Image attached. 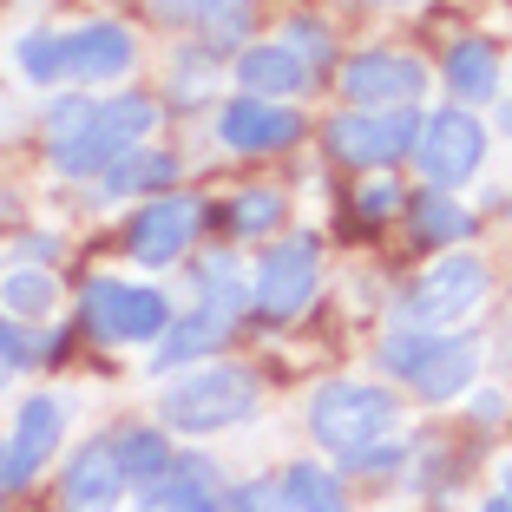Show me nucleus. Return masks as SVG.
I'll return each mask as SVG.
<instances>
[{"mask_svg":"<svg viewBox=\"0 0 512 512\" xmlns=\"http://www.w3.org/2000/svg\"><path fill=\"white\" fill-rule=\"evenodd\" d=\"M158 132V106L145 92H119V99H92L79 112V125H66L53 138V171L60 178H106L125 151H138Z\"/></svg>","mask_w":512,"mask_h":512,"instance_id":"1","label":"nucleus"},{"mask_svg":"<svg viewBox=\"0 0 512 512\" xmlns=\"http://www.w3.org/2000/svg\"><path fill=\"white\" fill-rule=\"evenodd\" d=\"M250 414H256V375L230 362L197 368V375L171 381L158 394V421L178 427V434H224V427L250 421Z\"/></svg>","mask_w":512,"mask_h":512,"instance_id":"2","label":"nucleus"},{"mask_svg":"<svg viewBox=\"0 0 512 512\" xmlns=\"http://www.w3.org/2000/svg\"><path fill=\"white\" fill-rule=\"evenodd\" d=\"M394 421H401V407H394V394L375 388V381H322V388L309 394V434L329 453H342V460L375 447V440H388Z\"/></svg>","mask_w":512,"mask_h":512,"instance_id":"3","label":"nucleus"},{"mask_svg":"<svg viewBox=\"0 0 512 512\" xmlns=\"http://www.w3.org/2000/svg\"><path fill=\"white\" fill-rule=\"evenodd\" d=\"M480 302H486V263L460 250V256H440V263H427V270L407 283L394 322H401V329L440 335V329H453V322H467Z\"/></svg>","mask_w":512,"mask_h":512,"instance_id":"4","label":"nucleus"},{"mask_svg":"<svg viewBox=\"0 0 512 512\" xmlns=\"http://www.w3.org/2000/svg\"><path fill=\"white\" fill-rule=\"evenodd\" d=\"M414 145H421V106H388V112L348 106L342 119L329 125V151L355 171L401 165V158H414Z\"/></svg>","mask_w":512,"mask_h":512,"instance_id":"5","label":"nucleus"},{"mask_svg":"<svg viewBox=\"0 0 512 512\" xmlns=\"http://www.w3.org/2000/svg\"><path fill=\"white\" fill-rule=\"evenodd\" d=\"M171 296L145 283H119V276H92L86 283V329L99 342H158L171 329Z\"/></svg>","mask_w":512,"mask_h":512,"instance_id":"6","label":"nucleus"},{"mask_svg":"<svg viewBox=\"0 0 512 512\" xmlns=\"http://www.w3.org/2000/svg\"><path fill=\"white\" fill-rule=\"evenodd\" d=\"M316 283H322V243L309 230L283 237L250 276V309H263L270 322H296L309 309V296H316Z\"/></svg>","mask_w":512,"mask_h":512,"instance_id":"7","label":"nucleus"},{"mask_svg":"<svg viewBox=\"0 0 512 512\" xmlns=\"http://www.w3.org/2000/svg\"><path fill=\"white\" fill-rule=\"evenodd\" d=\"M414 165L427 171L434 191H453V184H467L473 171L486 165V125L473 119L467 106H447L434 119H421V145H414Z\"/></svg>","mask_w":512,"mask_h":512,"instance_id":"8","label":"nucleus"},{"mask_svg":"<svg viewBox=\"0 0 512 512\" xmlns=\"http://www.w3.org/2000/svg\"><path fill=\"white\" fill-rule=\"evenodd\" d=\"M427 92V66L414 53L394 46H368L355 60H342V99L362 112H388V106H421Z\"/></svg>","mask_w":512,"mask_h":512,"instance_id":"9","label":"nucleus"},{"mask_svg":"<svg viewBox=\"0 0 512 512\" xmlns=\"http://www.w3.org/2000/svg\"><path fill=\"white\" fill-rule=\"evenodd\" d=\"M197 224H204L197 197L158 191V197H145V204H138L132 230H125V256H132V263H145V270H165V263H178V256L191 250Z\"/></svg>","mask_w":512,"mask_h":512,"instance_id":"10","label":"nucleus"},{"mask_svg":"<svg viewBox=\"0 0 512 512\" xmlns=\"http://www.w3.org/2000/svg\"><path fill=\"white\" fill-rule=\"evenodd\" d=\"M217 138H224L230 151H243V158H256V151H289L302 138V112H289L283 99H230L224 119H217Z\"/></svg>","mask_w":512,"mask_h":512,"instance_id":"11","label":"nucleus"},{"mask_svg":"<svg viewBox=\"0 0 512 512\" xmlns=\"http://www.w3.org/2000/svg\"><path fill=\"white\" fill-rule=\"evenodd\" d=\"M132 60L138 46L119 20H92V27L66 33V79H79V86H112V79L132 73Z\"/></svg>","mask_w":512,"mask_h":512,"instance_id":"12","label":"nucleus"},{"mask_svg":"<svg viewBox=\"0 0 512 512\" xmlns=\"http://www.w3.org/2000/svg\"><path fill=\"white\" fill-rule=\"evenodd\" d=\"M119 499H125V467L112 440L79 447L73 467H66V512H119Z\"/></svg>","mask_w":512,"mask_h":512,"instance_id":"13","label":"nucleus"},{"mask_svg":"<svg viewBox=\"0 0 512 512\" xmlns=\"http://www.w3.org/2000/svg\"><path fill=\"white\" fill-rule=\"evenodd\" d=\"M230 329H237V322H230L224 309H191V316H171V329L151 342V368L204 362V355H217V348L230 342Z\"/></svg>","mask_w":512,"mask_h":512,"instance_id":"14","label":"nucleus"},{"mask_svg":"<svg viewBox=\"0 0 512 512\" xmlns=\"http://www.w3.org/2000/svg\"><path fill=\"white\" fill-rule=\"evenodd\" d=\"M66 434V401H53V394H33L27 407H20V421H14V440H7V453H14V473L20 486L33 480V473L53 460V447H60Z\"/></svg>","mask_w":512,"mask_h":512,"instance_id":"15","label":"nucleus"},{"mask_svg":"<svg viewBox=\"0 0 512 512\" xmlns=\"http://www.w3.org/2000/svg\"><path fill=\"white\" fill-rule=\"evenodd\" d=\"M237 86L250 92V99H289V92L309 86V66H302L283 40L276 46H243L237 53Z\"/></svg>","mask_w":512,"mask_h":512,"instance_id":"16","label":"nucleus"},{"mask_svg":"<svg viewBox=\"0 0 512 512\" xmlns=\"http://www.w3.org/2000/svg\"><path fill=\"white\" fill-rule=\"evenodd\" d=\"M473 375H480V348L460 342V335H440V348L427 355V368L414 375V394L421 401H453V394H467Z\"/></svg>","mask_w":512,"mask_h":512,"instance_id":"17","label":"nucleus"},{"mask_svg":"<svg viewBox=\"0 0 512 512\" xmlns=\"http://www.w3.org/2000/svg\"><path fill=\"white\" fill-rule=\"evenodd\" d=\"M112 453H119L125 467V486H138V493H151V486L171 480V440L158 434V427H125V434H112Z\"/></svg>","mask_w":512,"mask_h":512,"instance_id":"18","label":"nucleus"},{"mask_svg":"<svg viewBox=\"0 0 512 512\" xmlns=\"http://www.w3.org/2000/svg\"><path fill=\"white\" fill-rule=\"evenodd\" d=\"M447 86H453V99H467V106H480V99H493L499 92V53L486 40H460V46H447Z\"/></svg>","mask_w":512,"mask_h":512,"instance_id":"19","label":"nucleus"},{"mask_svg":"<svg viewBox=\"0 0 512 512\" xmlns=\"http://www.w3.org/2000/svg\"><path fill=\"white\" fill-rule=\"evenodd\" d=\"M414 211H407V224H414V243H427V250H447V243H467L473 217L467 204H453L447 191H421V197H407Z\"/></svg>","mask_w":512,"mask_h":512,"instance_id":"20","label":"nucleus"},{"mask_svg":"<svg viewBox=\"0 0 512 512\" xmlns=\"http://www.w3.org/2000/svg\"><path fill=\"white\" fill-rule=\"evenodd\" d=\"M276 512H342V480L329 467H289L276 480Z\"/></svg>","mask_w":512,"mask_h":512,"instance_id":"21","label":"nucleus"},{"mask_svg":"<svg viewBox=\"0 0 512 512\" xmlns=\"http://www.w3.org/2000/svg\"><path fill=\"white\" fill-rule=\"evenodd\" d=\"M178 178V158H171V151H125L119 165L106 171V178H99V191L106 197H132V191H165V184Z\"/></svg>","mask_w":512,"mask_h":512,"instance_id":"22","label":"nucleus"},{"mask_svg":"<svg viewBox=\"0 0 512 512\" xmlns=\"http://www.w3.org/2000/svg\"><path fill=\"white\" fill-rule=\"evenodd\" d=\"M0 309L14 322H53V309H60V283L46 270H14L0 276Z\"/></svg>","mask_w":512,"mask_h":512,"instance_id":"23","label":"nucleus"},{"mask_svg":"<svg viewBox=\"0 0 512 512\" xmlns=\"http://www.w3.org/2000/svg\"><path fill=\"white\" fill-rule=\"evenodd\" d=\"M191 20L204 27V53H243L250 46V0H197Z\"/></svg>","mask_w":512,"mask_h":512,"instance_id":"24","label":"nucleus"},{"mask_svg":"<svg viewBox=\"0 0 512 512\" xmlns=\"http://www.w3.org/2000/svg\"><path fill=\"white\" fill-rule=\"evenodd\" d=\"M14 60H20V73L33 79V86H60L66 79V33H27V40L14 46Z\"/></svg>","mask_w":512,"mask_h":512,"instance_id":"25","label":"nucleus"},{"mask_svg":"<svg viewBox=\"0 0 512 512\" xmlns=\"http://www.w3.org/2000/svg\"><path fill=\"white\" fill-rule=\"evenodd\" d=\"M440 348V335H427V329H401V322H394V335L388 342H381V368H388L394 381H414L427 368V355H434Z\"/></svg>","mask_w":512,"mask_h":512,"instance_id":"26","label":"nucleus"},{"mask_svg":"<svg viewBox=\"0 0 512 512\" xmlns=\"http://www.w3.org/2000/svg\"><path fill=\"white\" fill-rule=\"evenodd\" d=\"M230 224H237V237H270V230L283 224V197L276 191H243L237 204H230Z\"/></svg>","mask_w":512,"mask_h":512,"instance_id":"27","label":"nucleus"},{"mask_svg":"<svg viewBox=\"0 0 512 512\" xmlns=\"http://www.w3.org/2000/svg\"><path fill=\"white\" fill-rule=\"evenodd\" d=\"M138 512H224L204 486H178V480H165V486H151L145 499H138Z\"/></svg>","mask_w":512,"mask_h":512,"instance_id":"28","label":"nucleus"},{"mask_svg":"<svg viewBox=\"0 0 512 512\" xmlns=\"http://www.w3.org/2000/svg\"><path fill=\"white\" fill-rule=\"evenodd\" d=\"M283 46L296 53L302 66H309V73H322V66H329V27H322V20H289V27H283Z\"/></svg>","mask_w":512,"mask_h":512,"instance_id":"29","label":"nucleus"},{"mask_svg":"<svg viewBox=\"0 0 512 512\" xmlns=\"http://www.w3.org/2000/svg\"><path fill=\"white\" fill-rule=\"evenodd\" d=\"M401 204H407V197H401V191H394V184H388V178H368V184H362V191H355V211H362V217H368V224H375V217H394V211H401Z\"/></svg>","mask_w":512,"mask_h":512,"instance_id":"30","label":"nucleus"},{"mask_svg":"<svg viewBox=\"0 0 512 512\" xmlns=\"http://www.w3.org/2000/svg\"><path fill=\"white\" fill-rule=\"evenodd\" d=\"M217 506L224 512H276V486L270 480H243V486H230Z\"/></svg>","mask_w":512,"mask_h":512,"instance_id":"31","label":"nucleus"},{"mask_svg":"<svg viewBox=\"0 0 512 512\" xmlns=\"http://www.w3.org/2000/svg\"><path fill=\"white\" fill-rule=\"evenodd\" d=\"M394 467H401V447L394 440H375V447L348 453V473H394Z\"/></svg>","mask_w":512,"mask_h":512,"instance_id":"32","label":"nucleus"},{"mask_svg":"<svg viewBox=\"0 0 512 512\" xmlns=\"http://www.w3.org/2000/svg\"><path fill=\"white\" fill-rule=\"evenodd\" d=\"M20 493V473H14V453L0 447V506H7V499Z\"/></svg>","mask_w":512,"mask_h":512,"instance_id":"33","label":"nucleus"},{"mask_svg":"<svg viewBox=\"0 0 512 512\" xmlns=\"http://www.w3.org/2000/svg\"><path fill=\"white\" fill-rule=\"evenodd\" d=\"M145 7H151L158 20H191V7H197V0H145Z\"/></svg>","mask_w":512,"mask_h":512,"instance_id":"34","label":"nucleus"},{"mask_svg":"<svg viewBox=\"0 0 512 512\" xmlns=\"http://www.w3.org/2000/svg\"><path fill=\"white\" fill-rule=\"evenodd\" d=\"M7 381H14V362H7V355H0V388H7Z\"/></svg>","mask_w":512,"mask_h":512,"instance_id":"35","label":"nucleus"},{"mask_svg":"<svg viewBox=\"0 0 512 512\" xmlns=\"http://www.w3.org/2000/svg\"><path fill=\"white\" fill-rule=\"evenodd\" d=\"M486 512H512V499H486Z\"/></svg>","mask_w":512,"mask_h":512,"instance_id":"36","label":"nucleus"},{"mask_svg":"<svg viewBox=\"0 0 512 512\" xmlns=\"http://www.w3.org/2000/svg\"><path fill=\"white\" fill-rule=\"evenodd\" d=\"M506 132H512V99H506Z\"/></svg>","mask_w":512,"mask_h":512,"instance_id":"37","label":"nucleus"},{"mask_svg":"<svg viewBox=\"0 0 512 512\" xmlns=\"http://www.w3.org/2000/svg\"><path fill=\"white\" fill-rule=\"evenodd\" d=\"M506 499H512V467H506Z\"/></svg>","mask_w":512,"mask_h":512,"instance_id":"38","label":"nucleus"}]
</instances>
